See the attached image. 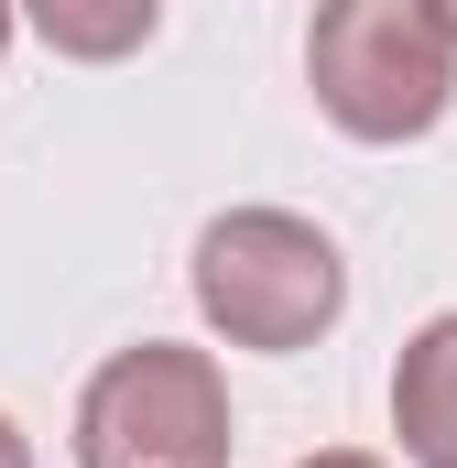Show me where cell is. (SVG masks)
Returning a JSON list of instances; mask_svg holds the SVG:
<instances>
[{"mask_svg":"<svg viewBox=\"0 0 457 468\" xmlns=\"http://www.w3.org/2000/svg\"><path fill=\"white\" fill-rule=\"evenodd\" d=\"M425 22H436V33H447V44H457V0H425Z\"/></svg>","mask_w":457,"mask_h":468,"instance_id":"ba28073f","label":"cell"},{"mask_svg":"<svg viewBox=\"0 0 457 468\" xmlns=\"http://www.w3.org/2000/svg\"><path fill=\"white\" fill-rule=\"evenodd\" d=\"M392 436L414 468H457V316L414 327L403 338V370H392Z\"/></svg>","mask_w":457,"mask_h":468,"instance_id":"277c9868","label":"cell"},{"mask_svg":"<svg viewBox=\"0 0 457 468\" xmlns=\"http://www.w3.org/2000/svg\"><path fill=\"white\" fill-rule=\"evenodd\" d=\"M294 468H381V458H359V447H327V458H294Z\"/></svg>","mask_w":457,"mask_h":468,"instance_id":"52a82bcc","label":"cell"},{"mask_svg":"<svg viewBox=\"0 0 457 468\" xmlns=\"http://www.w3.org/2000/svg\"><path fill=\"white\" fill-rule=\"evenodd\" d=\"M0 55H11V0H0Z\"/></svg>","mask_w":457,"mask_h":468,"instance_id":"9c48e42d","label":"cell"},{"mask_svg":"<svg viewBox=\"0 0 457 468\" xmlns=\"http://www.w3.org/2000/svg\"><path fill=\"white\" fill-rule=\"evenodd\" d=\"M305 77L348 142H414L457 99V44L425 22V0H316Z\"/></svg>","mask_w":457,"mask_h":468,"instance_id":"7a4b0ae2","label":"cell"},{"mask_svg":"<svg viewBox=\"0 0 457 468\" xmlns=\"http://www.w3.org/2000/svg\"><path fill=\"white\" fill-rule=\"evenodd\" d=\"M197 305L228 349H316L348 305V261L294 207H228L197 239Z\"/></svg>","mask_w":457,"mask_h":468,"instance_id":"6da1fadb","label":"cell"},{"mask_svg":"<svg viewBox=\"0 0 457 468\" xmlns=\"http://www.w3.org/2000/svg\"><path fill=\"white\" fill-rule=\"evenodd\" d=\"M0 468H33V447H22V425L0 414Z\"/></svg>","mask_w":457,"mask_h":468,"instance_id":"8992f818","label":"cell"},{"mask_svg":"<svg viewBox=\"0 0 457 468\" xmlns=\"http://www.w3.org/2000/svg\"><path fill=\"white\" fill-rule=\"evenodd\" d=\"M228 381L207 349L142 338L77 392V468H228Z\"/></svg>","mask_w":457,"mask_h":468,"instance_id":"3957f363","label":"cell"},{"mask_svg":"<svg viewBox=\"0 0 457 468\" xmlns=\"http://www.w3.org/2000/svg\"><path fill=\"white\" fill-rule=\"evenodd\" d=\"M22 11H33V33H44L55 55H77V66L142 55V33L164 22V0H22Z\"/></svg>","mask_w":457,"mask_h":468,"instance_id":"5b68a950","label":"cell"}]
</instances>
